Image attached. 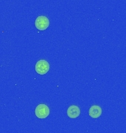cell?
Listing matches in <instances>:
<instances>
[{
	"instance_id": "3957f363",
	"label": "cell",
	"mask_w": 126,
	"mask_h": 133,
	"mask_svg": "<svg viewBox=\"0 0 126 133\" xmlns=\"http://www.w3.org/2000/svg\"><path fill=\"white\" fill-rule=\"evenodd\" d=\"M36 27L37 28L38 30H44L49 27L50 25V21L47 19L46 16H40L37 19H36L35 22Z\"/></svg>"
},
{
	"instance_id": "277c9868",
	"label": "cell",
	"mask_w": 126,
	"mask_h": 133,
	"mask_svg": "<svg viewBox=\"0 0 126 133\" xmlns=\"http://www.w3.org/2000/svg\"><path fill=\"white\" fill-rule=\"evenodd\" d=\"M80 114V110L78 107L72 105L67 109V115L70 118H77Z\"/></svg>"
},
{
	"instance_id": "7a4b0ae2",
	"label": "cell",
	"mask_w": 126,
	"mask_h": 133,
	"mask_svg": "<svg viewBox=\"0 0 126 133\" xmlns=\"http://www.w3.org/2000/svg\"><path fill=\"white\" fill-rule=\"evenodd\" d=\"M50 70V64L45 60H39L36 64V71L40 75H44Z\"/></svg>"
},
{
	"instance_id": "6da1fadb",
	"label": "cell",
	"mask_w": 126,
	"mask_h": 133,
	"mask_svg": "<svg viewBox=\"0 0 126 133\" xmlns=\"http://www.w3.org/2000/svg\"><path fill=\"white\" fill-rule=\"evenodd\" d=\"M35 113L38 118H46L50 115V109L46 104H39L36 107Z\"/></svg>"
},
{
	"instance_id": "5b68a950",
	"label": "cell",
	"mask_w": 126,
	"mask_h": 133,
	"mask_svg": "<svg viewBox=\"0 0 126 133\" xmlns=\"http://www.w3.org/2000/svg\"><path fill=\"white\" fill-rule=\"evenodd\" d=\"M89 114L92 118H98L102 114V109L99 106L94 105L89 109Z\"/></svg>"
}]
</instances>
